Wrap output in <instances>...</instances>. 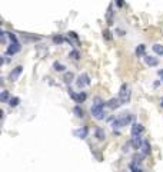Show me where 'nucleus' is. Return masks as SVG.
Masks as SVG:
<instances>
[{"label":"nucleus","mask_w":163,"mask_h":172,"mask_svg":"<svg viewBox=\"0 0 163 172\" xmlns=\"http://www.w3.org/2000/svg\"><path fill=\"white\" fill-rule=\"evenodd\" d=\"M69 95H70L72 99H74V102H76V103H83V102L86 101V97H87L86 92H79V93H74L73 90H69Z\"/></svg>","instance_id":"4"},{"label":"nucleus","mask_w":163,"mask_h":172,"mask_svg":"<svg viewBox=\"0 0 163 172\" xmlns=\"http://www.w3.org/2000/svg\"><path fill=\"white\" fill-rule=\"evenodd\" d=\"M119 99L122 101V103H126L130 99V88L127 83H123L122 88H120V92H119Z\"/></svg>","instance_id":"3"},{"label":"nucleus","mask_w":163,"mask_h":172,"mask_svg":"<svg viewBox=\"0 0 163 172\" xmlns=\"http://www.w3.org/2000/svg\"><path fill=\"white\" fill-rule=\"evenodd\" d=\"M95 134H96V138H97V139H100V141H103V139L106 138V134H104V131L102 129V128H97Z\"/></svg>","instance_id":"15"},{"label":"nucleus","mask_w":163,"mask_h":172,"mask_svg":"<svg viewBox=\"0 0 163 172\" xmlns=\"http://www.w3.org/2000/svg\"><path fill=\"white\" fill-rule=\"evenodd\" d=\"M132 122V115L130 113H122V115L119 116L117 119L113 120V124H112V126L115 128V129H119V128H123V126H127V125Z\"/></svg>","instance_id":"2"},{"label":"nucleus","mask_w":163,"mask_h":172,"mask_svg":"<svg viewBox=\"0 0 163 172\" xmlns=\"http://www.w3.org/2000/svg\"><path fill=\"white\" fill-rule=\"evenodd\" d=\"M79 56H80V53H79L77 50H73V52H70V57H73V59H79Z\"/></svg>","instance_id":"24"},{"label":"nucleus","mask_w":163,"mask_h":172,"mask_svg":"<svg viewBox=\"0 0 163 172\" xmlns=\"http://www.w3.org/2000/svg\"><path fill=\"white\" fill-rule=\"evenodd\" d=\"M64 82H66V83H70L72 82V80H73V79H74V75H73V73H72V72H66V73H64Z\"/></svg>","instance_id":"19"},{"label":"nucleus","mask_w":163,"mask_h":172,"mask_svg":"<svg viewBox=\"0 0 163 172\" xmlns=\"http://www.w3.org/2000/svg\"><path fill=\"white\" fill-rule=\"evenodd\" d=\"M145 52H146V46L145 45H139L136 48V55L137 56H145Z\"/></svg>","instance_id":"16"},{"label":"nucleus","mask_w":163,"mask_h":172,"mask_svg":"<svg viewBox=\"0 0 163 172\" xmlns=\"http://www.w3.org/2000/svg\"><path fill=\"white\" fill-rule=\"evenodd\" d=\"M7 36H9V39H10L11 42H17V39H16V36L13 33H7Z\"/></svg>","instance_id":"25"},{"label":"nucleus","mask_w":163,"mask_h":172,"mask_svg":"<svg viewBox=\"0 0 163 172\" xmlns=\"http://www.w3.org/2000/svg\"><path fill=\"white\" fill-rule=\"evenodd\" d=\"M53 67H55V70H57V72H63L64 69H66L63 65H62V63H57V62H55V63H53Z\"/></svg>","instance_id":"20"},{"label":"nucleus","mask_w":163,"mask_h":172,"mask_svg":"<svg viewBox=\"0 0 163 172\" xmlns=\"http://www.w3.org/2000/svg\"><path fill=\"white\" fill-rule=\"evenodd\" d=\"M153 52H155L156 55H160V56H163V46L159 45V43H156V45L153 46Z\"/></svg>","instance_id":"17"},{"label":"nucleus","mask_w":163,"mask_h":172,"mask_svg":"<svg viewBox=\"0 0 163 172\" xmlns=\"http://www.w3.org/2000/svg\"><path fill=\"white\" fill-rule=\"evenodd\" d=\"M140 149H143V155H149V153H150V149H152V148H150L149 141H145V142H143V145H142Z\"/></svg>","instance_id":"13"},{"label":"nucleus","mask_w":163,"mask_h":172,"mask_svg":"<svg viewBox=\"0 0 163 172\" xmlns=\"http://www.w3.org/2000/svg\"><path fill=\"white\" fill-rule=\"evenodd\" d=\"M9 99V92L7 90H4V92H2V101L3 102H6Z\"/></svg>","instance_id":"23"},{"label":"nucleus","mask_w":163,"mask_h":172,"mask_svg":"<svg viewBox=\"0 0 163 172\" xmlns=\"http://www.w3.org/2000/svg\"><path fill=\"white\" fill-rule=\"evenodd\" d=\"M145 62L149 66H157V65H159V60L153 56H145Z\"/></svg>","instance_id":"12"},{"label":"nucleus","mask_w":163,"mask_h":172,"mask_svg":"<svg viewBox=\"0 0 163 172\" xmlns=\"http://www.w3.org/2000/svg\"><path fill=\"white\" fill-rule=\"evenodd\" d=\"M73 112H74V115L77 116V118H83V116H85V112H83V109H82L79 105H76V106L73 108Z\"/></svg>","instance_id":"14"},{"label":"nucleus","mask_w":163,"mask_h":172,"mask_svg":"<svg viewBox=\"0 0 163 172\" xmlns=\"http://www.w3.org/2000/svg\"><path fill=\"white\" fill-rule=\"evenodd\" d=\"M76 85H77V88H85V86L90 85V78L86 73H83V75H80L77 78V80H76Z\"/></svg>","instance_id":"6"},{"label":"nucleus","mask_w":163,"mask_h":172,"mask_svg":"<svg viewBox=\"0 0 163 172\" xmlns=\"http://www.w3.org/2000/svg\"><path fill=\"white\" fill-rule=\"evenodd\" d=\"M104 106H106V103H104L103 101H100L99 97L96 99V103L92 106V109H90V112H92V116L93 118H96V119L102 120L104 119Z\"/></svg>","instance_id":"1"},{"label":"nucleus","mask_w":163,"mask_h":172,"mask_svg":"<svg viewBox=\"0 0 163 172\" xmlns=\"http://www.w3.org/2000/svg\"><path fill=\"white\" fill-rule=\"evenodd\" d=\"M130 168H132V172H142V169L139 166H136V162H133V164L130 165Z\"/></svg>","instance_id":"22"},{"label":"nucleus","mask_w":163,"mask_h":172,"mask_svg":"<svg viewBox=\"0 0 163 172\" xmlns=\"http://www.w3.org/2000/svg\"><path fill=\"white\" fill-rule=\"evenodd\" d=\"M22 72H23V66L15 67V69L11 70V73H10V79H11V80H17L19 76L22 75Z\"/></svg>","instance_id":"9"},{"label":"nucleus","mask_w":163,"mask_h":172,"mask_svg":"<svg viewBox=\"0 0 163 172\" xmlns=\"http://www.w3.org/2000/svg\"><path fill=\"white\" fill-rule=\"evenodd\" d=\"M53 42H55L56 45H60V43H63V38H62V36H55Z\"/></svg>","instance_id":"21"},{"label":"nucleus","mask_w":163,"mask_h":172,"mask_svg":"<svg viewBox=\"0 0 163 172\" xmlns=\"http://www.w3.org/2000/svg\"><path fill=\"white\" fill-rule=\"evenodd\" d=\"M20 49H22V46H20L19 42H11L10 46H9L7 50H6V53H7L9 56H13V55H16V53L20 52Z\"/></svg>","instance_id":"5"},{"label":"nucleus","mask_w":163,"mask_h":172,"mask_svg":"<svg viewBox=\"0 0 163 172\" xmlns=\"http://www.w3.org/2000/svg\"><path fill=\"white\" fill-rule=\"evenodd\" d=\"M120 105H122V101H120V99H116V97H113V99H110V101L106 102V106L110 108V109H116Z\"/></svg>","instance_id":"8"},{"label":"nucleus","mask_w":163,"mask_h":172,"mask_svg":"<svg viewBox=\"0 0 163 172\" xmlns=\"http://www.w3.org/2000/svg\"><path fill=\"white\" fill-rule=\"evenodd\" d=\"M157 73H159L160 79H162V80H163V69H160V70H159V72H157Z\"/></svg>","instance_id":"26"},{"label":"nucleus","mask_w":163,"mask_h":172,"mask_svg":"<svg viewBox=\"0 0 163 172\" xmlns=\"http://www.w3.org/2000/svg\"><path fill=\"white\" fill-rule=\"evenodd\" d=\"M160 105H162V108H163V97L160 99Z\"/></svg>","instance_id":"27"},{"label":"nucleus","mask_w":163,"mask_h":172,"mask_svg":"<svg viewBox=\"0 0 163 172\" xmlns=\"http://www.w3.org/2000/svg\"><path fill=\"white\" fill-rule=\"evenodd\" d=\"M87 132H89V129L86 126H83V128H80V129H76V131L73 132L77 138H80V139H85L86 136H87Z\"/></svg>","instance_id":"10"},{"label":"nucleus","mask_w":163,"mask_h":172,"mask_svg":"<svg viewBox=\"0 0 163 172\" xmlns=\"http://www.w3.org/2000/svg\"><path fill=\"white\" fill-rule=\"evenodd\" d=\"M143 129L145 128H143L142 124H133V126H132V136H140Z\"/></svg>","instance_id":"7"},{"label":"nucleus","mask_w":163,"mask_h":172,"mask_svg":"<svg viewBox=\"0 0 163 172\" xmlns=\"http://www.w3.org/2000/svg\"><path fill=\"white\" fill-rule=\"evenodd\" d=\"M19 103H20V99H19V97H10V99H9V105L11 106V108H16V106L19 105Z\"/></svg>","instance_id":"18"},{"label":"nucleus","mask_w":163,"mask_h":172,"mask_svg":"<svg viewBox=\"0 0 163 172\" xmlns=\"http://www.w3.org/2000/svg\"><path fill=\"white\" fill-rule=\"evenodd\" d=\"M132 145H133L134 149H140L142 145H143L140 136H133V138H132Z\"/></svg>","instance_id":"11"}]
</instances>
